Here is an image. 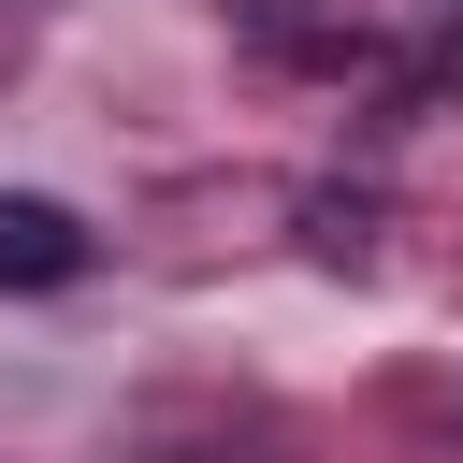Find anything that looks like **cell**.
<instances>
[{
  "label": "cell",
  "mask_w": 463,
  "mask_h": 463,
  "mask_svg": "<svg viewBox=\"0 0 463 463\" xmlns=\"http://www.w3.org/2000/svg\"><path fill=\"white\" fill-rule=\"evenodd\" d=\"M87 275V217L43 188H0V289H72Z\"/></svg>",
  "instance_id": "6da1fadb"
}]
</instances>
